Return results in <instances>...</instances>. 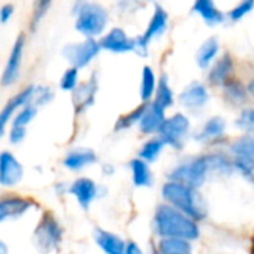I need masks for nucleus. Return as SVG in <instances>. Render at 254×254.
<instances>
[{"instance_id":"10","label":"nucleus","mask_w":254,"mask_h":254,"mask_svg":"<svg viewBox=\"0 0 254 254\" xmlns=\"http://www.w3.org/2000/svg\"><path fill=\"white\" fill-rule=\"evenodd\" d=\"M23 51H24V36L20 35L12 47L11 56L6 62L5 70L2 73V85L3 87H9L12 85L18 76H20V69H21V60H23Z\"/></svg>"},{"instance_id":"22","label":"nucleus","mask_w":254,"mask_h":254,"mask_svg":"<svg viewBox=\"0 0 254 254\" xmlns=\"http://www.w3.org/2000/svg\"><path fill=\"white\" fill-rule=\"evenodd\" d=\"M191 244L181 238H160L157 245L159 254H191Z\"/></svg>"},{"instance_id":"40","label":"nucleus","mask_w":254,"mask_h":254,"mask_svg":"<svg viewBox=\"0 0 254 254\" xmlns=\"http://www.w3.org/2000/svg\"><path fill=\"white\" fill-rule=\"evenodd\" d=\"M14 14V6L12 5H5L0 8V23H8Z\"/></svg>"},{"instance_id":"6","label":"nucleus","mask_w":254,"mask_h":254,"mask_svg":"<svg viewBox=\"0 0 254 254\" xmlns=\"http://www.w3.org/2000/svg\"><path fill=\"white\" fill-rule=\"evenodd\" d=\"M189 118L183 114H175L165 120L162 129L159 132V138L165 142V145H171L177 150L183 148L184 138L189 132Z\"/></svg>"},{"instance_id":"27","label":"nucleus","mask_w":254,"mask_h":254,"mask_svg":"<svg viewBox=\"0 0 254 254\" xmlns=\"http://www.w3.org/2000/svg\"><path fill=\"white\" fill-rule=\"evenodd\" d=\"M154 103L159 105L160 108L166 109L174 103V93L169 87V82L166 79V76H162L157 82V88H156V97H154Z\"/></svg>"},{"instance_id":"18","label":"nucleus","mask_w":254,"mask_h":254,"mask_svg":"<svg viewBox=\"0 0 254 254\" xmlns=\"http://www.w3.org/2000/svg\"><path fill=\"white\" fill-rule=\"evenodd\" d=\"M96 162V153L88 148H76L66 154L63 159L64 168L69 171H81L85 166H90Z\"/></svg>"},{"instance_id":"29","label":"nucleus","mask_w":254,"mask_h":254,"mask_svg":"<svg viewBox=\"0 0 254 254\" xmlns=\"http://www.w3.org/2000/svg\"><path fill=\"white\" fill-rule=\"evenodd\" d=\"M232 162H233V169H236L247 181L254 183V157L235 156Z\"/></svg>"},{"instance_id":"21","label":"nucleus","mask_w":254,"mask_h":254,"mask_svg":"<svg viewBox=\"0 0 254 254\" xmlns=\"http://www.w3.org/2000/svg\"><path fill=\"white\" fill-rule=\"evenodd\" d=\"M193 11L197 12L205 23L208 24H220L224 20L223 12L214 5V0H196L193 5Z\"/></svg>"},{"instance_id":"41","label":"nucleus","mask_w":254,"mask_h":254,"mask_svg":"<svg viewBox=\"0 0 254 254\" xmlns=\"http://www.w3.org/2000/svg\"><path fill=\"white\" fill-rule=\"evenodd\" d=\"M124 254H142V251H141V248L138 247L136 242H127Z\"/></svg>"},{"instance_id":"32","label":"nucleus","mask_w":254,"mask_h":254,"mask_svg":"<svg viewBox=\"0 0 254 254\" xmlns=\"http://www.w3.org/2000/svg\"><path fill=\"white\" fill-rule=\"evenodd\" d=\"M36 114H38V106H35L33 103L26 105L24 108H21V109L15 114V117L12 118L11 126L26 127V129H27V126L35 120Z\"/></svg>"},{"instance_id":"2","label":"nucleus","mask_w":254,"mask_h":254,"mask_svg":"<svg viewBox=\"0 0 254 254\" xmlns=\"http://www.w3.org/2000/svg\"><path fill=\"white\" fill-rule=\"evenodd\" d=\"M162 194L166 203L180 209L193 220L200 221L206 217L205 206L197 196L196 189L178 181H168L162 189Z\"/></svg>"},{"instance_id":"39","label":"nucleus","mask_w":254,"mask_h":254,"mask_svg":"<svg viewBox=\"0 0 254 254\" xmlns=\"http://www.w3.org/2000/svg\"><path fill=\"white\" fill-rule=\"evenodd\" d=\"M53 0H36V6H35V14H33V26H36L41 18L47 14L48 8L51 6Z\"/></svg>"},{"instance_id":"28","label":"nucleus","mask_w":254,"mask_h":254,"mask_svg":"<svg viewBox=\"0 0 254 254\" xmlns=\"http://www.w3.org/2000/svg\"><path fill=\"white\" fill-rule=\"evenodd\" d=\"M156 76L150 66L142 69V81H141V99L148 103L153 94H156Z\"/></svg>"},{"instance_id":"42","label":"nucleus","mask_w":254,"mask_h":254,"mask_svg":"<svg viewBox=\"0 0 254 254\" xmlns=\"http://www.w3.org/2000/svg\"><path fill=\"white\" fill-rule=\"evenodd\" d=\"M0 254H9V247L0 239Z\"/></svg>"},{"instance_id":"15","label":"nucleus","mask_w":254,"mask_h":254,"mask_svg":"<svg viewBox=\"0 0 254 254\" xmlns=\"http://www.w3.org/2000/svg\"><path fill=\"white\" fill-rule=\"evenodd\" d=\"M69 193L76 197L78 203L84 209H87L97 196V186L90 178H78L69 187Z\"/></svg>"},{"instance_id":"17","label":"nucleus","mask_w":254,"mask_h":254,"mask_svg":"<svg viewBox=\"0 0 254 254\" xmlns=\"http://www.w3.org/2000/svg\"><path fill=\"white\" fill-rule=\"evenodd\" d=\"M180 100L189 109H199L208 102V91H206L205 85L194 82V84H190L181 93Z\"/></svg>"},{"instance_id":"44","label":"nucleus","mask_w":254,"mask_h":254,"mask_svg":"<svg viewBox=\"0 0 254 254\" xmlns=\"http://www.w3.org/2000/svg\"><path fill=\"white\" fill-rule=\"evenodd\" d=\"M153 254H159V253H157V250H154V251H153Z\"/></svg>"},{"instance_id":"8","label":"nucleus","mask_w":254,"mask_h":254,"mask_svg":"<svg viewBox=\"0 0 254 254\" xmlns=\"http://www.w3.org/2000/svg\"><path fill=\"white\" fill-rule=\"evenodd\" d=\"M35 91H36L35 85L26 87L18 94L11 97V100L3 106L2 111H0V138L6 133V127L9 123H12V118L15 117L17 111H20L21 108H24L26 105H30L33 102Z\"/></svg>"},{"instance_id":"12","label":"nucleus","mask_w":254,"mask_h":254,"mask_svg":"<svg viewBox=\"0 0 254 254\" xmlns=\"http://www.w3.org/2000/svg\"><path fill=\"white\" fill-rule=\"evenodd\" d=\"M33 202L21 196H8L0 199V223L6 218H18L24 215Z\"/></svg>"},{"instance_id":"30","label":"nucleus","mask_w":254,"mask_h":254,"mask_svg":"<svg viewBox=\"0 0 254 254\" xmlns=\"http://www.w3.org/2000/svg\"><path fill=\"white\" fill-rule=\"evenodd\" d=\"M163 147H165V142L160 138L150 139L142 145V148L139 151V159H142L144 162H153L160 154Z\"/></svg>"},{"instance_id":"26","label":"nucleus","mask_w":254,"mask_h":254,"mask_svg":"<svg viewBox=\"0 0 254 254\" xmlns=\"http://www.w3.org/2000/svg\"><path fill=\"white\" fill-rule=\"evenodd\" d=\"M217 53H218V41L214 38L208 39L206 42H203V45L200 47V50L197 53V64L202 69L208 67L209 63L215 59Z\"/></svg>"},{"instance_id":"37","label":"nucleus","mask_w":254,"mask_h":254,"mask_svg":"<svg viewBox=\"0 0 254 254\" xmlns=\"http://www.w3.org/2000/svg\"><path fill=\"white\" fill-rule=\"evenodd\" d=\"M51 99H53L51 88H48V87H36V91H35V96H33V102L32 103L35 106H41V105L48 103Z\"/></svg>"},{"instance_id":"11","label":"nucleus","mask_w":254,"mask_h":254,"mask_svg":"<svg viewBox=\"0 0 254 254\" xmlns=\"http://www.w3.org/2000/svg\"><path fill=\"white\" fill-rule=\"evenodd\" d=\"M165 120H166V117H165V109L163 108H160L154 102L147 103V108H145V111H144V114H142V117L139 120V129L145 135L159 133Z\"/></svg>"},{"instance_id":"33","label":"nucleus","mask_w":254,"mask_h":254,"mask_svg":"<svg viewBox=\"0 0 254 254\" xmlns=\"http://www.w3.org/2000/svg\"><path fill=\"white\" fill-rule=\"evenodd\" d=\"M145 108H147V103H144V105H141L139 108L130 111L129 114H126V115L120 117L118 121H117L115 129H117V130H120V129L123 130V129H127V127H130V126L135 124V123H139V120H141V117H142Z\"/></svg>"},{"instance_id":"25","label":"nucleus","mask_w":254,"mask_h":254,"mask_svg":"<svg viewBox=\"0 0 254 254\" xmlns=\"http://www.w3.org/2000/svg\"><path fill=\"white\" fill-rule=\"evenodd\" d=\"M224 129H226V124H224L223 118L212 117V118H209L203 124V127H202V130L199 132L197 138L202 139V141H214V139H218V138L223 136Z\"/></svg>"},{"instance_id":"14","label":"nucleus","mask_w":254,"mask_h":254,"mask_svg":"<svg viewBox=\"0 0 254 254\" xmlns=\"http://www.w3.org/2000/svg\"><path fill=\"white\" fill-rule=\"evenodd\" d=\"M166 26H168V14H166V11L163 8L157 6L153 17H151L148 29L145 30V33L141 38H138L136 47H139L141 50H145L151 39H154L156 36H160L165 32Z\"/></svg>"},{"instance_id":"7","label":"nucleus","mask_w":254,"mask_h":254,"mask_svg":"<svg viewBox=\"0 0 254 254\" xmlns=\"http://www.w3.org/2000/svg\"><path fill=\"white\" fill-rule=\"evenodd\" d=\"M100 50V44L94 39H87L79 44H70L64 47L63 56L64 59L72 64V67L81 69L85 67L97 54Z\"/></svg>"},{"instance_id":"43","label":"nucleus","mask_w":254,"mask_h":254,"mask_svg":"<svg viewBox=\"0 0 254 254\" xmlns=\"http://www.w3.org/2000/svg\"><path fill=\"white\" fill-rule=\"evenodd\" d=\"M247 90H248V94L254 99V79H253V81H250V84H248Z\"/></svg>"},{"instance_id":"38","label":"nucleus","mask_w":254,"mask_h":254,"mask_svg":"<svg viewBox=\"0 0 254 254\" xmlns=\"http://www.w3.org/2000/svg\"><path fill=\"white\" fill-rule=\"evenodd\" d=\"M26 135H27L26 127H18V126H11V129L8 132V138L12 145H20L26 139Z\"/></svg>"},{"instance_id":"31","label":"nucleus","mask_w":254,"mask_h":254,"mask_svg":"<svg viewBox=\"0 0 254 254\" xmlns=\"http://www.w3.org/2000/svg\"><path fill=\"white\" fill-rule=\"evenodd\" d=\"M232 151L235 156H247L254 157V135H245L238 138L232 144Z\"/></svg>"},{"instance_id":"36","label":"nucleus","mask_w":254,"mask_h":254,"mask_svg":"<svg viewBox=\"0 0 254 254\" xmlns=\"http://www.w3.org/2000/svg\"><path fill=\"white\" fill-rule=\"evenodd\" d=\"M253 8H254V0H242V2H241L239 5H236V6L230 11L229 17H230L233 21H239V20L244 18L248 12H251Z\"/></svg>"},{"instance_id":"24","label":"nucleus","mask_w":254,"mask_h":254,"mask_svg":"<svg viewBox=\"0 0 254 254\" xmlns=\"http://www.w3.org/2000/svg\"><path fill=\"white\" fill-rule=\"evenodd\" d=\"M130 169H132V178L133 184L138 187H148L153 183L151 171L142 159H135L130 162Z\"/></svg>"},{"instance_id":"16","label":"nucleus","mask_w":254,"mask_h":254,"mask_svg":"<svg viewBox=\"0 0 254 254\" xmlns=\"http://www.w3.org/2000/svg\"><path fill=\"white\" fill-rule=\"evenodd\" d=\"M96 91H97V82L94 78H90L87 82L79 84L72 91V103H73L76 112H82L93 105Z\"/></svg>"},{"instance_id":"3","label":"nucleus","mask_w":254,"mask_h":254,"mask_svg":"<svg viewBox=\"0 0 254 254\" xmlns=\"http://www.w3.org/2000/svg\"><path fill=\"white\" fill-rule=\"evenodd\" d=\"M106 21L108 15L102 6L96 3H84L78 11L75 27L81 35L91 39L93 36H97L103 32V29L106 27Z\"/></svg>"},{"instance_id":"20","label":"nucleus","mask_w":254,"mask_h":254,"mask_svg":"<svg viewBox=\"0 0 254 254\" xmlns=\"http://www.w3.org/2000/svg\"><path fill=\"white\" fill-rule=\"evenodd\" d=\"M232 72H233V60L229 54H224L211 69L209 72V82L212 85H224L229 79H232Z\"/></svg>"},{"instance_id":"23","label":"nucleus","mask_w":254,"mask_h":254,"mask_svg":"<svg viewBox=\"0 0 254 254\" xmlns=\"http://www.w3.org/2000/svg\"><path fill=\"white\" fill-rule=\"evenodd\" d=\"M223 87H224V96H226L227 102H230L232 105L241 106L247 102L248 90L236 79H229Z\"/></svg>"},{"instance_id":"19","label":"nucleus","mask_w":254,"mask_h":254,"mask_svg":"<svg viewBox=\"0 0 254 254\" xmlns=\"http://www.w3.org/2000/svg\"><path fill=\"white\" fill-rule=\"evenodd\" d=\"M96 242L103 250L105 254H124L126 253V242L117 236L115 233H111L103 229L96 230Z\"/></svg>"},{"instance_id":"5","label":"nucleus","mask_w":254,"mask_h":254,"mask_svg":"<svg viewBox=\"0 0 254 254\" xmlns=\"http://www.w3.org/2000/svg\"><path fill=\"white\" fill-rule=\"evenodd\" d=\"M208 172H209L208 157L199 156L175 168V171L171 174V181H178L193 189H199L205 183Z\"/></svg>"},{"instance_id":"34","label":"nucleus","mask_w":254,"mask_h":254,"mask_svg":"<svg viewBox=\"0 0 254 254\" xmlns=\"http://www.w3.org/2000/svg\"><path fill=\"white\" fill-rule=\"evenodd\" d=\"M76 87H78V69L69 67L60 79V88L64 91H73Z\"/></svg>"},{"instance_id":"1","label":"nucleus","mask_w":254,"mask_h":254,"mask_svg":"<svg viewBox=\"0 0 254 254\" xmlns=\"http://www.w3.org/2000/svg\"><path fill=\"white\" fill-rule=\"evenodd\" d=\"M154 221L156 230L162 238H181L187 241H194L199 238L200 233L196 220L171 206L169 203H162L157 206Z\"/></svg>"},{"instance_id":"9","label":"nucleus","mask_w":254,"mask_h":254,"mask_svg":"<svg viewBox=\"0 0 254 254\" xmlns=\"http://www.w3.org/2000/svg\"><path fill=\"white\" fill-rule=\"evenodd\" d=\"M24 177V168L11 151L0 153V186L15 187Z\"/></svg>"},{"instance_id":"13","label":"nucleus","mask_w":254,"mask_h":254,"mask_svg":"<svg viewBox=\"0 0 254 254\" xmlns=\"http://www.w3.org/2000/svg\"><path fill=\"white\" fill-rule=\"evenodd\" d=\"M100 48H105L112 53H127L136 48V41L130 39L121 29H112L103 39L99 42Z\"/></svg>"},{"instance_id":"35","label":"nucleus","mask_w":254,"mask_h":254,"mask_svg":"<svg viewBox=\"0 0 254 254\" xmlns=\"http://www.w3.org/2000/svg\"><path fill=\"white\" fill-rule=\"evenodd\" d=\"M236 126L247 132H254V108L241 111V115L236 120Z\"/></svg>"},{"instance_id":"4","label":"nucleus","mask_w":254,"mask_h":254,"mask_svg":"<svg viewBox=\"0 0 254 254\" xmlns=\"http://www.w3.org/2000/svg\"><path fill=\"white\" fill-rule=\"evenodd\" d=\"M62 238H63L62 226L54 218V215L47 212L39 221V224L36 226V230L33 233L35 247L42 254H48L59 247V244L62 242Z\"/></svg>"}]
</instances>
